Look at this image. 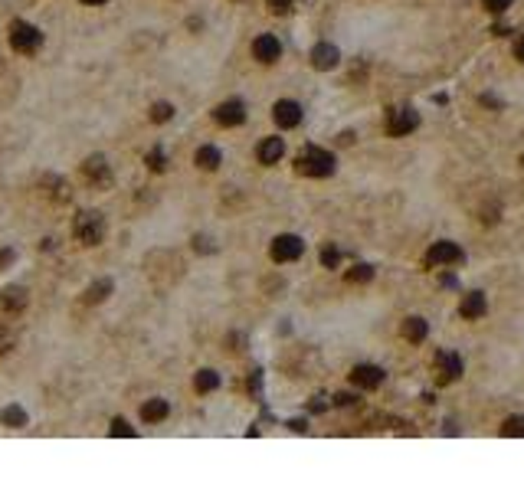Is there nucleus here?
<instances>
[{"label": "nucleus", "mask_w": 524, "mask_h": 491, "mask_svg": "<svg viewBox=\"0 0 524 491\" xmlns=\"http://www.w3.org/2000/svg\"><path fill=\"white\" fill-rule=\"evenodd\" d=\"M298 174H305V177H331L334 174V158L321 148H305V151L298 154L295 161Z\"/></svg>", "instance_id": "obj_1"}, {"label": "nucleus", "mask_w": 524, "mask_h": 491, "mask_svg": "<svg viewBox=\"0 0 524 491\" xmlns=\"http://www.w3.org/2000/svg\"><path fill=\"white\" fill-rule=\"evenodd\" d=\"M105 236V219L102 213H96V210H89V213H79L76 217V239L86 246H98Z\"/></svg>", "instance_id": "obj_2"}, {"label": "nucleus", "mask_w": 524, "mask_h": 491, "mask_svg": "<svg viewBox=\"0 0 524 491\" xmlns=\"http://www.w3.org/2000/svg\"><path fill=\"white\" fill-rule=\"evenodd\" d=\"M10 46L17 49V53H37L39 46H43V33H39L37 27H30V23H13V30H10Z\"/></svg>", "instance_id": "obj_3"}, {"label": "nucleus", "mask_w": 524, "mask_h": 491, "mask_svg": "<svg viewBox=\"0 0 524 491\" xmlns=\"http://www.w3.org/2000/svg\"><path fill=\"white\" fill-rule=\"evenodd\" d=\"M302 253H305V243L298 236H292V233L272 239V259H276V262H295Z\"/></svg>", "instance_id": "obj_4"}, {"label": "nucleus", "mask_w": 524, "mask_h": 491, "mask_svg": "<svg viewBox=\"0 0 524 491\" xmlns=\"http://www.w3.org/2000/svg\"><path fill=\"white\" fill-rule=\"evenodd\" d=\"M351 383L361 390H377L383 383V370L373 367V364H357V367L351 370Z\"/></svg>", "instance_id": "obj_5"}, {"label": "nucleus", "mask_w": 524, "mask_h": 491, "mask_svg": "<svg viewBox=\"0 0 524 491\" xmlns=\"http://www.w3.org/2000/svg\"><path fill=\"white\" fill-rule=\"evenodd\" d=\"M272 118H276L279 128H295V125L302 122V105L282 98V102H276V108H272Z\"/></svg>", "instance_id": "obj_6"}, {"label": "nucleus", "mask_w": 524, "mask_h": 491, "mask_svg": "<svg viewBox=\"0 0 524 491\" xmlns=\"http://www.w3.org/2000/svg\"><path fill=\"white\" fill-rule=\"evenodd\" d=\"M213 118H217V125H223V128H236V125H243V118H246V108H243V102H223V105H217Z\"/></svg>", "instance_id": "obj_7"}, {"label": "nucleus", "mask_w": 524, "mask_h": 491, "mask_svg": "<svg viewBox=\"0 0 524 491\" xmlns=\"http://www.w3.org/2000/svg\"><path fill=\"white\" fill-rule=\"evenodd\" d=\"M416 125H419V115L413 112V108H397V112L390 115V122H387V132L390 134H410Z\"/></svg>", "instance_id": "obj_8"}, {"label": "nucleus", "mask_w": 524, "mask_h": 491, "mask_svg": "<svg viewBox=\"0 0 524 491\" xmlns=\"http://www.w3.org/2000/svg\"><path fill=\"white\" fill-rule=\"evenodd\" d=\"M253 56L259 59V63H276L279 56H282V43H279L276 37H269V33H262V37L253 43Z\"/></svg>", "instance_id": "obj_9"}, {"label": "nucleus", "mask_w": 524, "mask_h": 491, "mask_svg": "<svg viewBox=\"0 0 524 491\" xmlns=\"http://www.w3.org/2000/svg\"><path fill=\"white\" fill-rule=\"evenodd\" d=\"M459 259H462V249H459L456 243H436L426 255L429 265H452V262H459Z\"/></svg>", "instance_id": "obj_10"}, {"label": "nucleus", "mask_w": 524, "mask_h": 491, "mask_svg": "<svg viewBox=\"0 0 524 491\" xmlns=\"http://www.w3.org/2000/svg\"><path fill=\"white\" fill-rule=\"evenodd\" d=\"M436 370L442 383H452L462 374V357L459 354H436Z\"/></svg>", "instance_id": "obj_11"}, {"label": "nucleus", "mask_w": 524, "mask_h": 491, "mask_svg": "<svg viewBox=\"0 0 524 491\" xmlns=\"http://www.w3.org/2000/svg\"><path fill=\"white\" fill-rule=\"evenodd\" d=\"M338 59H341V53H338V46H331V43H318V46L312 49V66L321 69V72L338 66Z\"/></svg>", "instance_id": "obj_12"}, {"label": "nucleus", "mask_w": 524, "mask_h": 491, "mask_svg": "<svg viewBox=\"0 0 524 491\" xmlns=\"http://www.w3.org/2000/svg\"><path fill=\"white\" fill-rule=\"evenodd\" d=\"M485 295L482 292H472V295H466V298H462V305H459V314H462V318H468V321H475V318H482V314H485Z\"/></svg>", "instance_id": "obj_13"}, {"label": "nucleus", "mask_w": 524, "mask_h": 491, "mask_svg": "<svg viewBox=\"0 0 524 491\" xmlns=\"http://www.w3.org/2000/svg\"><path fill=\"white\" fill-rule=\"evenodd\" d=\"M82 174H86L92 184H98V187H102V184H108V164H105L102 154H92V158L82 164Z\"/></svg>", "instance_id": "obj_14"}, {"label": "nucleus", "mask_w": 524, "mask_h": 491, "mask_svg": "<svg viewBox=\"0 0 524 491\" xmlns=\"http://www.w3.org/2000/svg\"><path fill=\"white\" fill-rule=\"evenodd\" d=\"M259 161L262 164H276L282 154H286V144H282V138H266V141L259 144Z\"/></svg>", "instance_id": "obj_15"}, {"label": "nucleus", "mask_w": 524, "mask_h": 491, "mask_svg": "<svg viewBox=\"0 0 524 491\" xmlns=\"http://www.w3.org/2000/svg\"><path fill=\"white\" fill-rule=\"evenodd\" d=\"M167 413H171V407H167L164 400H148V403L141 407L144 423H161V419H167Z\"/></svg>", "instance_id": "obj_16"}, {"label": "nucleus", "mask_w": 524, "mask_h": 491, "mask_svg": "<svg viewBox=\"0 0 524 491\" xmlns=\"http://www.w3.org/2000/svg\"><path fill=\"white\" fill-rule=\"evenodd\" d=\"M403 338L413 340V344H419V340L426 338V321H423V318H407V324H403Z\"/></svg>", "instance_id": "obj_17"}, {"label": "nucleus", "mask_w": 524, "mask_h": 491, "mask_svg": "<svg viewBox=\"0 0 524 491\" xmlns=\"http://www.w3.org/2000/svg\"><path fill=\"white\" fill-rule=\"evenodd\" d=\"M197 167H203V170H217L219 167V151L217 148H200V151H197Z\"/></svg>", "instance_id": "obj_18"}, {"label": "nucleus", "mask_w": 524, "mask_h": 491, "mask_svg": "<svg viewBox=\"0 0 524 491\" xmlns=\"http://www.w3.org/2000/svg\"><path fill=\"white\" fill-rule=\"evenodd\" d=\"M193 387H197V393H210V390L219 387V377L213 374V370H200L197 380H193Z\"/></svg>", "instance_id": "obj_19"}, {"label": "nucleus", "mask_w": 524, "mask_h": 491, "mask_svg": "<svg viewBox=\"0 0 524 491\" xmlns=\"http://www.w3.org/2000/svg\"><path fill=\"white\" fill-rule=\"evenodd\" d=\"M23 305H27V292H23V288H7V292H4V308L20 312Z\"/></svg>", "instance_id": "obj_20"}, {"label": "nucleus", "mask_w": 524, "mask_h": 491, "mask_svg": "<svg viewBox=\"0 0 524 491\" xmlns=\"http://www.w3.org/2000/svg\"><path fill=\"white\" fill-rule=\"evenodd\" d=\"M0 419H4V426H13V429L27 426V413H23L20 407H7L4 413H0Z\"/></svg>", "instance_id": "obj_21"}, {"label": "nucleus", "mask_w": 524, "mask_h": 491, "mask_svg": "<svg viewBox=\"0 0 524 491\" xmlns=\"http://www.w3.org/2000/svg\"><path fill=\"white\" fill-rule=\"evenodd\" d=\"M108 292H112V282H108V279H102V282L92 285V288L86 292V302H102Z\"/></svg>", "instance_id": "obj_22"}, {"label": "nucleus", "mask_w": 524, "mask_h": 491, "mask_svg": "<svg viewBox=\"0 0 524 491\" xmlns=\"http://www.w3.org/2000/svg\"><path fill=\"white\" fill-rule=\"evenodd\" d=\"M171 115H174V108H171V105H167V102H158V105H154V108H151V122H154V125L171 122Z\"/></svg>", "instance_id": "obj_23"}, {"label": "nucleus", "mask_w": 524, "mask_h": 491, "mask_svg": "<svg viewBox=\"0 0 524 491\" xmlns=\"http://www.w3.org/2000/svg\"><path fill=\"white\" fill-rule=\"evenodd\" d=\"M501 435H524V416H511V419H505Z\"/></svg>", "instance_id": "obj_24"}, {"label": "nucleus", "mask_w": 524, "mask_h": 491, "mask_svg": "<svg viewBox=\"0 0 524 491\" xmlns=\"http://www.w3.org/2000/svg\"><path fill=\"white\" fill-rule=\"evenodd\" d=\"M371 279H373L371 265H354L351 272H347V282H371Z\"/></svg>", "instance_id": "obj_25"}, {"label": "nucleus", "mask_w": 524, "mask_h": 491, "mask_svg": "<svg viewBox=\"0 0 524 491\" xmlns=\"http://www.w3.org/2000/svg\"><path fill=\"white\" fill-rule=\"evenodd\" d=\"M112 435H122V439H132L134 435V429L124 419H112Z\"/></svg>", "instance_id": "obj_26"}, {"label": "nucleus", "mask_w": 524, "mask_h": 491, "mask_svg": "<svg viewBox=\"0 0 524 491\" xmlns=\"http://www.w3.org/2000/svg\"><path fill=\"white\" fill-rule=\"evenodd\" d=\"M338 259H341V253H338L334 246H324V249H321V262L328 265V269H334V265H338Z\"/></svg>", "instance_id": "obj_27"}, {"label": "nucleus", "mask_w": 524, "mask_h": 491, "mask_svg": "<svg viewBox=\"0 0 524 491\" xmlns=\"http://www.w3.org/2000/svg\"><path fill=\"white\" fill-rule=\"evenodd\" d=\"M164 164H167V161H164V151H161V148H154V151L148 154V167H151V170H164Z\"/></svg>", "instance_id": "obj_28"}, {"label": "nucleus", "mask_w": 524, "mask_h": 491, "mask_svg": "<svg viewBox=\"0 0 524 491\" xmlns=\"http://www.w3.org/2000/svg\"><path fill=\"white\" fill-rule=\"evenodd\" d=\"M485 4V10H492V13H505L508 7H511V0H482Z\"/></svg>", "instance_id": "obj_29"}, {"label": "nucleus", "mask_w": 524, "mask_h": 491, "mask_svg": "<svg viewBox=\"0 0 524 491\" xmlns=\"http://www.w3.org/2000/svg\"><path fill=\"white\" fill-rule=\"evenodd\" d=\"M292 4H295V0H269V10H272V13H288Z\"/></svg>", "instance_id": "obj_30"}, {"label": "nucleus", "mask_w": 524, "mask_h": 491, "mask_svg": "<svg viewBox=\"0 0 524 491\" xmlns=\"http://www.w3.org/2000/svg\"><path fill=\"white\" fill-rule=\"evenodd\" d=\"M515 56H518V59H521V63H524V37H521V39H518V43H515Z\"/></svg>", "instance_id": "obj_31"}, {"label": "nucleus", "mask_w": 524, "mask_h": 491, "mask_svg": "<svg viewBox=\"0 0 524 491\" xmlns=\"http://www.w3.org/2000/svg\"><path fill=\"white\" fill-rule=\"evenodd\" d=\"M82 4H105V0H82Z\"/></svg>", "instance_id": "obj_32"}, {"label": "nucleus", "mask_w": 524, "mask_h": 491, "mask_svg": "<svg viewBox=\"0 0 524 491\" xmlns=\"http://www.w3.org/2000/svg\"><path fill=\"white\" fill-rule=\"evenodd\" d=\"M0 76H4V59H0Z\"/></svg>", "instance_id": "obj_33"}]
</instances>
